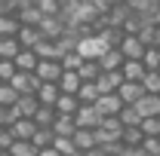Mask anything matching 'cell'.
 I'll use <instances>...</instances> for the list:
<instances>
[{"label": "cell", "mask_w": 160, "mask_h": 156, "mask_svg": "<svg viewBox=\"0 0 160 156\" xmlns=\"http://www.w3.org/2000/svg\"><path fill=\"white\" fill-rule=\"evenodd\" d=\"M108 49H111V46H108V43H105L99 34H89V37H83V40L77 43V52H80L86 61H99L102 55L108 52Z\"/></svg>", "instance_id": "obj_1"}, {"label": "cell", "mask_w": 160, "mask_h": 156, "mask_svg": "<svg viewBox=\"0 0 160 156\" xmlns=\"http://www.w3.org/2000/svg\"><path fill=\"white\" fill-rule=\"evenodd\" d=\"M74 122H77V129H92L96 132L102 122H105V117L96 110V104H80L77 113H74Z\"/></svg>", "instance_id": "obj_2"}, {"label": "cell", "mask_w": 160, "mask_h": 156, "mask_svg": "<svg viewBox=\"0 0 160 156\" xmlns=\"http://www.w3.org/2000/svg\"><path fill=\"white\" fill-rule=\"evenodd\" d=\"M120 52H123V58H126V61H142V58H145V52H148V46L142 43L139 34H126L123 43H120Z\"/></svg>", "instance_id": "obj_3"}, {"label": "cell", "mask_w": 160, "mask_h": 156, "mask_svg": "<svg viewBox=\"0 0 160 156\" xmlns=\"http://www.w3.org/2000/svg\"><path fill=\"white\" fill-rule=\"evenodd\" d=\"M37 28H40V34H43V40H59L68 31V21L62 19V16H43Z\"/></svg>", "instance_id": "obj_4"}, {"label": "cell", "mask_w": 160, "mask_h": 156, "mask_svg": "<svg viewBox=\"0 0 160 156\" xmlns=\"http://www.w3.org/2000/svg\"><path fill=\"white\" fill-rule=\"evenodd\" d=\"M62 74H65V67H62V61H49V58H40L37 71H34V77L40 83H59Z\"/></svg>", "instance_id": "obj_5"}, {"label": "cell", "mask_w": 160, "mask_h": 156, "mask_svg": "<svg viewBox=\"0 0 160 156\" xmlns=\"http://www.w3.org/2000/svg\"><path fill=\"white\" fill-rule=\"evenodd\" d=\"M117 95H120V101H123L126 107H132V104H139L148 92H145V86H142V83H129V80H123V83H120V89H117Z\"/></svg>", "instance_id": "obj_6"}, {"label": "cell", "mask_w": 160, "mask_h": 156, "mask_svg": "<svg viewBox=\"0 0 160 156\" xmlns=\"http://www.w3.org/2000/svg\"><path fill=\"white\" fill-rule=\"evenodd\" d=\"M123 107H126V104L120 101L117 92H111V95H102L99 101H96V110H99L105 119H108V117H120V110H123Z\"/></svg>", "instance_id": "obj_7"}, {"label": "cell", "mask_w": 160, "mask_h": 156, "mask_svg": "<svg viewBox=\"0 0 160 156\" xmlns=\"http://www.w3.org/2000/svg\"><path fill=\"white\" fill-rule=\"evenodd\" d=\"M6 129H9V135L16 138V141H31L34 132H37V122L34 119H12Z\"/></svg>", "instance_id": "obj_8"}, {"label": "cell", "mask_w": 160, "mask_h": 156, "mask_svg": "<svg viewBox=\"0 0 160 156\" xmlns=\"http://www.w3.org/2000/svg\"><path fill=\"white\" fill-rule=\"evenodd\" d=\"M59 95H62L59 83H40V86H37V92H34V98H37L43 107H56Z\"/></svg>", "instance_id": "obj_9"}, {"label": "cell", "mask_w": 160, "mask_h": 156, "mask_svg": "<svg viewBox=\"0 0 160 156\" xmlns=\"http://www.w3.org/2000/svg\"><path fill=\"white\" fill-rule=\"evenodd\" d=\"M12 64H16V71H28V74H34L40 64V55L34 52V49H22L19 55L12 58Z\"/></svg>", "instance_id": "obj_10"}, {"label": "cell", "mask_w": 160, "mask_h": 156, "mask_svg": "<svg viewBox=\"0 0 160 156\" xmlns=\"http://www.w3.org/2000/svg\"><path fill=\"white\" fill-rule=\"evenodd\" d=\"M19 43H22V49H34L40 40H43V34H40V28H34V25H22L19 28Z\"/></svg>", "instance_id": "obj_11"}, {"label": "cell", "mask_w": 160, "mask_h": 156, "mask_svg": "<svg viewBox=\"0 0 160 156\" xmlns=\"http://www.w3.org/2000/svg\"><path fill=\"white\" fill-rule=\"evenodd\" d=\"M132 107L139 110V117H142V119H148V117H160V95H145L139 104H132Z\"/></svg>", "instance_id": "obj_12"}, {"label": "cell", "mask_w": 160, "mask_h": 156, "mask_svg": "<svg viewBox=\"0 0 160 156\" xmlns=\"http://www.w3.org/2000/svg\"><path fill=\"white\" fill-rule=\"evenodd\" d=\"M80 86H83V80H80L77 71H65L59 80V89H62V95H77L80 92Z\"/></svg>", "instance_id": "obj_13"}, {"label": "cell", "mask_w": 160, "mask_h": 156, "mask_svg": "<svg viewBox=\"0 0 160 156\" xmlns=\"http://www.w3.org/2000/svg\"><path fill=\"white\" fill-rule=\"evenodd\" d=\"M71 141L77 144L80 153H89L92 147H99V144H96V132H92V129H77V132L71 135Z\"/></svg>", "instance_id": "obj_14"}, {"label": "cell", "mask_w": 160, "mask_h": 156, "mask_svg": "<svg viewBox=\"0 0 160 156\" xmlns=\"http://www.w3.org/2000/svg\"><path fill=\"white\" fill-rule=\"evenodd\" d=\"M120 74H123V80H129V83H142L145 74H148V67H145L142 61H123Z\"/></svg>", "instance_id": "obj_15"}, {"label": "cell", "mask_w": 160, "mask_h": 156, "mask_svg": "<svg viewBox=\"0 0 160 156\" xmlns=\"http://www.w3.org/2000/svg\"><path fill=\"white\" fill-rule=\"evenodd\" d=\"M123 61H126V58H123V52H120V49H108V52L99 58V67L108 74V71H120V67H123Z\"/></svg>", "instance_id": "obj_16"}, {"label": "cell", "mask_w": 160, "mask_h": 156, "mask_svg": "<svg viewBox=\"0 0 160 156\" xmlns=\"http://www.w3.org/2000/svg\"><path fill=\"white\" fill-rule=\"evenodd\" d=\"M22 28L19 16H12V12H0V37H16Z\"/></svg>", "instance_id": "obj_17"}, {"label": "cell", "mask_w": 160, "mask_h": 156, "mask_svg": "<svg viewBox=\"0 0 160 156\" xmlns=\"http://www.w3.org/2000/svg\"><path fill=\"white\" fill-rule=\"evenodd\" d=\"M77 107H80L77 95H59V101H56V113H62V117H74Z\"/></svg>", "instance_id": "obj_18"}, {"label": "cell", "mask_w": 160, "mask_h": 156, "mask_svg": "<svg viewBox=\"0 0 160 156\" xmlns=\"http://www.w3.org/2000/svg\"><path fill=\"white\" fill-rule=\"evenodd\" d=\"M52 132H56V138H71L74 132H77V122H74V117H62L52 122Z\"/></svg>", "instance_id": "obj_19"}, {"label": "cell", "mask_w": 160, "mask_h": 156, "mask_svg": "<svg viewBox=\"0 0 160 156\" xmlns=\"http://www.w3.org/2000/svg\"><path fill=\"white\" fill-rule=\"evenodd\" d=\"M22 52V43L19 37H0V58H6V61H12L16 55Z\"/></svg>", "instance_id": "obj_20"}, {"label": "cell", "mask_w": 160, "mask_h": 156, "mask_svg": "<svg viewBox=\"0 0 160 156\" xmlns=\"http://www.w3.org/2000/svg\"><path fill=\"white\" fill-rule=\"evenodd\" d=\"M59 119V113H56V107H43L40 104L37 113H34V122H37V129H52V122Z\"/></svg>", "instance_id": "obj_21"}, {"label": "cell", "mask_w": 160, "mask_h": 156, "mask_svg": "<svg viewBox=\"0 0 160 156\" xmlns=\"http://www.w3.org/2000/svg\"><path fill=\"white\" fill-rule=\"evenodd\" d=\"M77 98H80V104H96V101L102 98V92H99L96 83H83L80 92H77Z\"/></svg>", "instance_id": "obj_22"}, {"label": "cell", "mask_w": 160, "mask_h": 156, "mask_svg": "<svg viewBox=\"0 0 160 156\" xmlns=\"http://www.w3.org/2000/svg\"><path fill=\"white\" fill-rule=\"evenodd\" d=\"M77 74H80V80H83V83H96V80H99V74H102V67H99V61H83Z\"/></svg>", "instance_id": "obj_23"}, {"label": "cell", "mask_w": 160, "mask_h": 156, "mask_svg": "<svg viewBox=\"0 0 160 156\" xmlns=\"http://www.w3.org/2000/svg\"><path fill=\"white\" fill-rule=\"evenodd\" d=\"M9 153H12V156H37L40 147L34 144V141H16V144L9 147Z\"/></svg>", "instance_id": "obj_24"}, {"label": "cell", "mask_w": 160, "mask_h": 156, "mask_svg": "<svg viewBox=\"0 0 160 156\" xmlns=\"http://www.w3.org/2000/svg\"><path fill=\"white\" fill-rule=\"evenodd\" d=\"M16 16H19V21H22V25H34V28H37V25H40V19H43V12H40L37 6H25V9H19Z\"/></svg>", "instance_id": "obj_25"}, {"label": "cell", "mask_w": 160, "mask_h": 156, "mask_svg": "<svg viewBox=\"0 0 160 156\" xmlns=\"http://www.w3.org/2000/svg\"><path fill=\"white\" fill-rule=\"evenodd\" d=\"M117 119L123 122V129H132V126H142V117H139V110H136V107H123Z\"/></svg>", "instance_id": "obj_26"}, {"label": "cell", "mask_w": 160, "mask_h": 156, "mask_svg": "<svg viewBox=\"0 0 160 156\" xmlns=\"http://www.w3.org/2000/svg\"><path fill=\"white\" fill-rule=\"evenodd\" d=\"M31 141L37 144L40 150H43V147H52V144H56V132H52V129H37Z\"/></svg>", "instance_id": "obj_27"}, {"label": "cell", "mask_w": 160, "mask_h": 156, "mask_svg": "<svg viewBox=\"0 0 160 156\" xmlns=\"http://www.w3.org/2000/svg\"><path fill=\"white\" fill-rule=\"evenodd\" d=\"M126 147H142V141H145V135H142L139 126H132V129H123V138H120Z\"/></svg>", "instance_id": "obj_28"}, {"label": "cell", "mask_w": 160, "mask_h": 156, "mask_svg": "<svg viewBox=\"0 0 160 156\" xmlns=\"http://www.w3.org/2000/svg\"><path fill=\"white\" fill-rule=\"evenodd\" d=\"M142 86H145L148 95H160V71H148L145 80H142Z\"/></svg>", "instance_id": "obj_29"}, {"label": "cell", "mask_w": 160, "mask_h": 156, "mask_svg": "<svg viewBox=\"0 0 160 156\" xmlns=\"http://www.w3.org/2000/svg\"><path fill=\"white\" fill-rule=\"evenodd\" d=\"M142 135L145 138H160V117H148V119H142Z\"/></svg>", "instance_id": "obj_30"}, {"label": "cell", "mask_w": 160, "mask_h": 156, "mask_svg": "<svg viewBox=\"0 0 160 156\" xmlns=\"http://www.w3.org/2000/svg\"><path fill=\"white\" fill-rule=\"evenodd\" d=\"M19 98H22V95L9 86V83H0V104H3V107H12Z\"/></svg>", "instance_id": "obj_31"}, {"label": "cell", "mask_w": 160, "mask_h": 156, "mask_svg": "<svg viewBox=\"0 0 160 156\" xmlns=\"http://www.w3.org/2000/svg\"><path fill=\"white\" fill-rule=\"evenodd\" d=\"M34 6L43 16H62V0H34Z\"/></svg>", "instance_id": "obj_32"}, {"label": "cell", "mask_w": 160, "mask_h": 156, "mask_svg": "<svg viewBox=\"0 0 160 156\" xmlns=\"http://www.w3.org/2000/svg\"><path fill=\"white\" fill-rule=\"evenodd\" d=\"M56 150H59L62 156H80V150H77V144L71 141V138H56V144H52Z\"/></svg>", "instance_id": "obj_33"}, {"label": "cell", "mask_w": 160, "mask_h": 156, "mask_svg": "<svg viewBox=\"0 0 160 156\" xmlns=\"http://www.w3.org/2000/svg\"><path fill=\"white\" fill-rule=\"evenodd\" d=\"M83 61H86V58L74 49V52H65V55H62V67H65V71H80Z\"/></svg>", "instance_id": "obj_34"}, {"label": "cell", "mask_w": 160, "mask_h": 156, "mask_svg": "<svg viewBox=\"0 0 160 156\" xmlns=\"http://www.w3.org/2000/svg\"><path fill=\"white\" fill-rule=\"evenodd\" d=\"M142 64H145L148 71H160V49H157V46H148V52H145Z\"/></svg>", "instance_id": "obj_35"}, {"label": "cell", "mask_w": 160, "mask_h": 156, "mask_svg": "<svg viewBox=\"0 0 160 156\" xmlns=\"http://www.w3.org/2000/svg\"><path fill=\"white\" fill-rule=\"evenodd\" d=\"M16 77V64L6 58H0V83H9V80Z\"/></svg>", "instance_id": "obj_36"}, {"label": "cell", "mask_w": 160, "mask_h": 156, "mask_svg": "<svg viewBox=\"0 0 160 156\" xmlns=\"http://www.w3.org/2000/svg\"><path fill=\"white\" fill-rule=\"evenodd\" d=\"M142 150L148 156H160V138H145L142 141Z\"/></svg>", "instance_id": "obj_37"}, {"label": "cell", "mask_w": 160, "mask_h": 156, "mask_svg": "<svg viewBox=\"0 0 160 156\" xmlns=\"http://www.w3.org/2000/svg\"><path fill=\"white\" fill-rule=\"evenodd\" d=\"M37 156H62V153H59V150H56V147H43V150H40Z\"/></svg>", "instance_id": "obj_38"}, {"label": "cell", "mask_w": 160, "mask_h": 156, "mask_svg": "<svg viewBox=\"0 0 160 156\" xmlns=\"http://www.w3.org/2000/svg\"><path fill=\"white\" fill-rule=\"evenodd\" d=\"M0 156H12V153H9V150H0Z\"/></svg>", "instance_id": "obj_39"}, {"label": "cell", "mask_w": 160, "mask_h": 156, "mask_svg": "<svg viewBox=\"0 0 160 156\" xmlns=\"http://www.w3.org/2000/svg\"><path fill=\"white\" fill-rule=\"evenodd\" d=\"M6 3H9V0H0V6H6Z\"/></svg>", "instance_id": "obj_40"}, {"label": "cell", "mask_w": 160, "mask_h": 156, "mask_svg": "<svg viewBox=\"0 0 160 156\" xmlns=\"http://www.w3.org/2000/svg\"><path fill=\"white\" fill-rule=\"evenodd\" d=\"M0 132H3V126H0Z\"/></svg>", "instance_id": "obj_41"}, {"label": "cell", "mask_w": 160, "mask_h": 156, "mask_svg": "<svg viewBox=\"0 0 160 156\" xmlns=\"http://www.w3.org/2000/svg\"><path fill=\"white\" fill-rule=\"evenodd\" d=\"M80 156H83V153H80Z\"/></svg>", "instance_id": "obj_42"}]
</instances>
